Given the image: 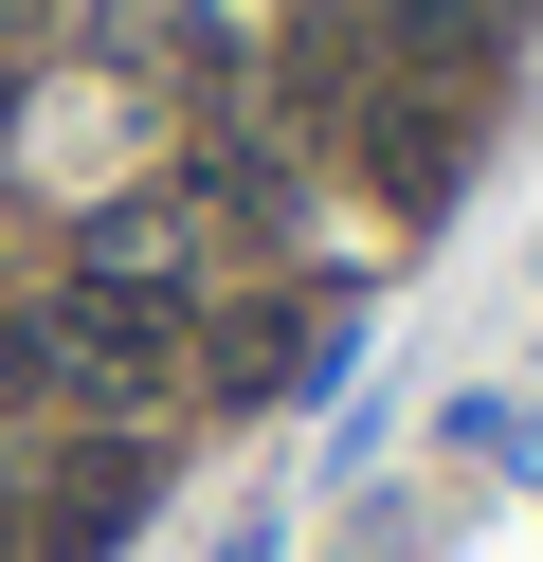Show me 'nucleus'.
<instances>
[{
	"mask_svg": "<svg viewBox=\"0 0 543 562\" xmlns=\"http://www.w3.org/2000/svg\"><path fill=\"white\" fill-rule=\"evenodd\" d=\"M36 363H55L72 400H163V381H181V291H127V272H91L72 308H36Z\"/></svg>",
	"mask_w": 543,
	"mask_h": 562,
	"instance_id": "obj_1",
	"label": "nucleus"
},
{
	"mask_svg": "<svg viewBox=\"0 0 543 562\" xmlns=\"http://www.w3.org/2000/svg\"><path fill=\"white\" fill-rule=\"evenodd\" d=\"M344 146H362V182H381L398 218H434V200H453V164H471V91H453V74H362Z\"/></svg>",
	"mask_w": 543,
	"mask_h": 562,
	"instance_id": "obj_2",
	"label": "nucleus"
},
{
	"mask_svg": "<svg viewBox=\"0 0 543 562\" xmlns=\"http://www.w3.org/2000/svg\"><path fill=\"white\" fill-rule=\"evenodd\" d=\"M127 508H145V453H127V436H91V453H72V472H55V562H91V544H127Z\"/></svg>",
	"mask_w": 543,
	"mask_h": 562,
	"instance_id": "obj_3",
	"label": "nucleus"
},
{
	"mask_svg": "<svg viewBox=\"0 0 543 562\" xmlns=\"http://www.w3.org/2000/svg\"><path fill=\"white\" fill-rule=\"evenodd\" d=\"M507 19H525V0H398V74H489V55H507Z\"/></svg>",
	"mask_w": 543,
	"mask_h": 562,
	"instance_id": "obj_4",
	"label": "nucleus"
},
{
	"mask_svg": "<svg viewBox=\"0 0 543 562\" xmlns=\"http://www.w3.org/2000/svg\"><path fill=\"white\" fill-rule=\"evenodd\" d=\"M308 363H326V308H290V291L217 345V381H236V400H272V381H308Z\"/></svg>",
	"mask_w": 543,
	"mask_h": 562,
	"instance_id": "obj_5",
	"label": "nucleus"
},
{
	"mask_svg": "<svg viewBox=\"0 0 543 562\" xmlns=\"http://www.w3.org/2000/svg\"><path fill=\"white\" fill-rule=\"evenodd\" d=\"M0 110H19V74H0Z\"/></svg>",
	"mask_w": 543,
	"mask_h": 562,
	"instance_id": "obj_6",
	"label": "nucleus"
},
{
	"mask_svg": "<svg viewBox=\"0 0 543 562\" xmlns=\"http://www.w3.org/2000/svg\"><path fill=\"white\" fill-rule=\"evenodd\" d=\"M0 562H19V526H0Z\"/></svg>",
	"mask_w": 543,
	"mask_h": 562,
	"instance_id": "obj_7",
	"label": "nucleus"
}]
</instances>
